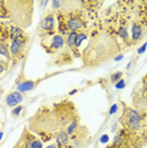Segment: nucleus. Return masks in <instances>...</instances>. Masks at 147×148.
<instances>
[{"mask_svg": "<svg viewBox=\"0 0 147 148\" xmlns=\"http://www.w3.org/2000/svg\"><path fill=\"white\" fill-rule=\"evenodd\" d=\"M141 123V115L135 109H128L126 114V124L131 130H138Z\"/></svg>", "mask_w": 147, "mask_h": 148, "instance_id": "1", "label": "nucleus"}, {"mask_svg": "<svg viewBox=\"0 0 147 148\" xmlns=\"http://www.w3.org/2000/svg\"><path fill=\"white\" fill-rule=\"evenodd\" d=\"M118 34H119V37H121V38H123V39H128V33H127V29L123 28V27L118 29Z\"/></svg>", "mask_w": 147, "mask_h": 148, "instance_id": "16", "label": "nucleus"}, {"mask_svg": "<svg viewBox=\"0 0 147 148\" xmlns=\"http://www.w3.org/2000/svg\"><path fill=\"white\" fill-rule=\"evenodd\" d=\"M145 104H146V108H147V97H146V101H145Z\"/></svg>", "mask_w": 147, "mask_h": 148, "instance_id": "31", "label": "nucleus"}, {"mask_svg": "<svg viewBox=\"0 0 147 148\" xmlns=\"http://www.w3.org/2000/svg\"><path fill=\"white\" fill-rule=\"evenodd\" d=\"M146 48H147V42L145 43V45H142L141 47H139V48H138V51H137V53H138V55H142V53L146 51Z\"/></svg>", "mask_w": 147, "mask_h": 148, "instance_id": "25", "label": "nucleus"}, {"mask_svg": "<svg viewBox=\"0 0 147 148\" xmlns=\"http://www.w3.org/2000/svg\"><path fill=\"white\" fill-rule=\"evenodd\" d=\"M108 140H109V137L106 136V134H104V136L100 137V142H102V143H106Z\"/></svg>", "mask_w": 147, "mask_h": 148, "instance_id": "26", "label": "nucleus"}, {"mask_svg": "<svg viewBox=\"0 0 147 148\" xmlns=\"http://www.w3.org/2000/svg\"><path fill=\"white\" fill-rule=\"evenodd\" d=\"M85 39H86V34H85V33H80V34H78V37H76L75 47H80V46H81V43L84 42Z\"/></svg>", "mask_w": 147, "mask_h": 148, "instance_id": "14", "label": "nucleus"}, {"mask_svg": "<svg viewBox=\"0 0 147 148\" xmlns=\"http://www.w3.org/2000/svg\"><path fill=\"white\" fill-rule=\"evenodd\" d=\"M76 37H78V33L76 32H70L69 33V36H67V39H66V43H67V46L69 47H72L75 46V43H76Z\"/></svg>", "mask_w": 147, "mask_h": 148, "instance_id": "11", "label": "nucleus"}, {"mask_svg": "<svg viewBox=\"0 0 147 148\" xmlns=\"http://www.w3.org/2000/svg\"><path fill=\"white\" fill-rule=\"evenodd\" d=\"M3 94V87H0V95Z\"/></svg>", "mask_w": 147, "mask_h": 148, "instance_id": "29", "label": "nucleus"}, {"mask_svg": "<svg viewBox=\"0 0 147 148\" xmlns=\"http://www.w3.org/2000/svg\"><path fill=\"white\" fill-rule=\"evenodd\" d=\"M22 110H23V106H15L14 109L12 110V115L13 116H19V114L22 113Z\"/></svg>", "mask_w": 147, "mask_h": 148, "instance_id": "18", "label": "nucleus"}, {"mask_svg": "<svg viewBox=\"0 0 147 148\" xmlns=\"http://www.w3.org/2000/svg\"><path fill=\"white\" fill-rule=\"evenodd\" d=\"M56 142H57L58 146L65 147L69 144V134L66 133V130H60V132L56 134Z\"/></svg>", "mask_w": 147, "mask_h": 148, "instance_id": "9", "label": "nucleus"}, {"mask_svg": "<svg viewBox=\"0 0 147 148\" xmlns=\"http://www.w3.org/2000/svg\"><path fill=\"white\" fill-rule=\"evenodd\" d=\"M6 67H8V65H6V62L0 61V75H1V73L5 71V70H6Z\"/></svg>", "mask_w": 147, "mask_h": 148, "instance_id": "24", "label": "nucleus"}, {"mask_svg": "<svg viewBox=\"0 0 147 148\" xmlns=\"http://www.w3.org/2000/svg\"><path fill=\"white\" fill-rule=\"evenodd\" d=\"M122 58H123V55H118L117 57H114V61H121Z\"/></svg>", "mask_w": 147, "mask_h": 148, "instance_id": "27", "label": "nucleus"}, {"mask_svg": "<svg viewBox=\"0 0 147 148\" xmlns=\"http://www.w3.org/2000/svg\"><path fill=\"white\" fill-rule=\"evenodd\" d=\"M32 139H33V138H28V139H25L24 148H33V146H32Z\"/></svg>", "mask_w": 147, "mask_h": 148, "instance_id": "23", "label": "nucleus"}, {"mask_svg": "<svg viewBox=\"0 0 147 148\" xmlns=\"http://www.w3.org/2000/svg\"><path fill=\"white\" fill-rule=\"evenodd\" d=\"M114 87H115L117 90H122V89H124V87H126V81H124L123 79H121L118 82H115V84H114Z\"/></svg>", "mask_w": 147, "mask_h": 148, "instance_id": "17", "label": "nucleus"}, {"mask_svg": "<svg viewBox=\"0 0 147 148\" xmlns=\"http://www.w3.org/2000/svg\"><path fill=\"white\" fill-rule=\"evenodd\" d=\"M0 55H3V56H5L6 58H9V51H8V48H6V45H5V42L4 41H1V38H0Z\"/></svg>", "mask_w": 147, "mask_h": 148, "instance_id": "13", "label": "nucleus"}, {"mask_svg": "<svg viewBox=\"0 0 147 148\" xmlns=\"http://www.w3.org/2000/svg\"><path fill=\"white\" fill-rule=\"evenodd\" d=\"M27 42H28V37L12 41L10 48H9V53H10L12 56H14V57L19 56L23 51H24V47H25V45H27Z\"/></svg>", "mask_w": 147, "mask_h": 148, "instance_id": "2", "label": "nucleus"}, {"mask_svg": "<svg viewBox=\"0 0 147 148\" xmlns=\"http://www.w3.org/2000/svg\"><path fill=\"white\" fill-rule=\"evenodd\" d=\"M146 27H147V21H146Z\"/></svg>", "mask_w": 147, "mask_h": 148, "instance_id": "32", "label": "nucleus"}, {"mask_svg": "<svg viewBox=\"0 0 147 148\" xmlns=\"http://www.w3.org/2000/svg\"><path fill=\"white\" fill-rule=\"evenodd\" d=\"M23 100V95L21 92L18 91H14V92H10L5 97V103L8 106H12V108H15L16 105H18L19 103H21Z\"/></svg>", "mask_w": 147, "mask_h": 148, "instance_id": "4", "label": "nucleus"}, {"mask_svg": "<svg viewBox=\"0 0 147 148\" xmlns=\"http://www.w3.org/2000/svg\"><path fill=\"white\" fill-rule=\"evenodd\" d=\"M32 146H33V148H42V142L39 139L33 138L32 139Z\"/></svg>", "mask_w": 147, "mask_h": 148, "instance_id": "19", "label": "nucleus"}, {"mask_svg": "<svg viewBox=\"0 0 147 148\" xmlns=\"http://www.w3.org/2000/svg\"><path fill=\"white\" fill-rule=\"evenodd\" d=\"M37 84H38V81H31V80H27V81H23L18 85V87H16V90H18V92H28L31 91V90H34Z\"/></svg>", "mask_w": 147, "mask_h": 148, "instance_id": "6", "label": "nucleus"}, {"mask_svg": "<svg viewBox=\"0 0 147 148\" xmlns=\"http://www.w3.org/2000/svg\"><path fill=\"white\" fill-rule=\"evenodd\" d=\"M9 34H10V38L12 41L14 39H21V38H25L27 34L25 32L23 31L21 27H16V25H13L10 29H9Z\"/></svg>", "mask_w": 147, "mask_h": 148, "instance_id": "7", "label": "nucleus"}, {"mask_svg": "<svg viewBox=\"0 0 147 148\" xmlns=\"http://www.w3.org/2000/svg\"><path fill=\"white\" fill-rule=\"evenodd\" d=\"M47 148H57V146H56V144H49Z\"/></svg>", "mask_w": 147, "mask_h": 148, "instance_id": "28", "label": "nucleus"}, {"mask_svg": "<svg viewBox=\"0 0 147 148\" xmlns=\"http://www.w3.org/2000/svg\"><path fill=\"white\" fill-rule=\"evenodd\" d=\"M55 28V15L48 14L43 18V21L41 22V29L46 32H51Z\"/></svg>", "mask_w": 147, "mask_h": 148, "instance_id": "5", "label": "nucleus"}, {"mask_svg": "<svg viewBox=\"0 0 147 148\" xmlns=\"http://www.w3.org/2000/svg\"><path fill=\"white\" fill-rule=\"evenodd\" d=\"M65 39H63V37L61 34H56L52 37L51 39V48L52 49H60L62 48L63 45H65Z\"/></svg>", "mask_w": 147, "mask_h": 148, "instance_id": "8", "label": "nucleus"}, {"mask_svg": "<svg viewBox=\"0 0 147 148\" xmlns=\"http://www.w3.org/2000/svg\"><path fill=\"white\" fill-rule=\"evenodd\" d=\"M117 110H118V105H117V104L112 105V106H110V109H109V115H113V114H115Z\"/></svg>", "mask_w": 147, "mask_h": 148, "instance_id": "22", "label": "nucleus"}, {"mask_svg": "<svg viewBox=\"0 0 147 148\" xmlns=\"http://www.w3.org/2000/svg\"><path fill=\"white\" fill-rule=\"evenodd\" d=\"M142 27L139 25V24H133L132 25V41L133 42H137V41H139L141 39V37H142Z\"/></svg>", "mask_w": 147, "mask_h": 148, "instance_id": "10", "label": "nucleus"}, {"mask_svg": "<svg viewBox=\"0 0 147 148\" xmlns=\"http://www.w3.org/2000/svg\"><path fill=\"white\" fill-rule=\"evenodd\" d=\"M51 5H52V8H53V9L58 10V9H61V6H62V1H52V3H51Z\"/></svg>", "mask_w": 147, "mask_h": 148, "instance_id": "20", "label": "nucleus"}, {"mask_svg": "<svg viewBox=\"0 0 147 148\" xmlns=\"http://www.w3.org/2000/svg\"><path fill=\"white\" fill-rule=\"evenodd\" d=\"M78 125H79V122H78V120H76V119L72 120V122L67 125V128H66V133H67V134H72L76 129H78Z\"/></svg>", "mask_w": 147, "mask_h": 148, "instance_id": "12", "label": "nucleus"}, {"mask_svg": "<svg viewBox=\"0 0 147 148\" xmlns=\"http://www.w3.org/2000/svg\"><path fill=\"white\" fill-rule=\"evenodd\" d=\"M84 21H82L80 16H70L66 22V28L69 29L70 32H76L78 29L82 28L84 27Z\"/></svg>", "mask_w": 147, "mask_h": 148, "instance_id": "3", "label": "nucleus"}, {"mask_svg": "<svg viewBox=\"0 0 147 148\" xmlns=\"http://www.w3.org/2000/svg\"><path fill=\"white\" fill-rule=\"evenodd\" d=\"M123 143V139L119 136H117L114 138V143H113V146H115V147H118V146H121V144Z\"/></svg>", "mask_w": 147, "mask_h": 148, "instance_id": "21", "label": "nucleus"}, {"mask_svg": "<svg viewBox=\"0 0 147 148\" xmlns=\"http://www.w3.org/2000/svg\"><path fill=\"white\" fill-rule=\"evenodd\" d=\"M3 138V132H0V139H1Z\"/></svg>", "mask_w": 147, "mask_h": 148, "instance_id": "30", "label": "nucleus"}, {"mask_svg": "<svg viewBox=\"0 0 147 148\" xmlns=\"http://www.w3.org/2000/svg\"><path fill=\"white\" fill-rule=\"evenodd\" d=\"M122 76H123V72H115V73H113V75L110 76V80H112L113 84H115V82H118L119 80L122 79Z\"/></svg>", "mask_w": 147, "mask_h": 148, "instance_id": "15", "label": "nucleus"}]
</instances>
